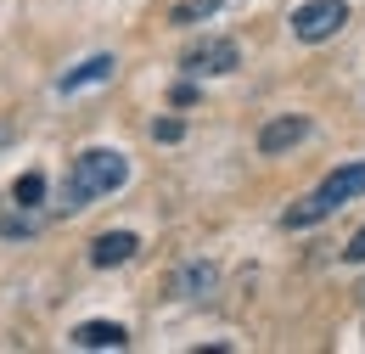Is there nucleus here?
Returning a JSON list of instances; mask_svg holds the SVG:
<instances>
[{"label":"nucleus","instance_id":"nucleus-1","mask_svg":"<svg viewBox=\"0 0 365 354\" xmlns=\"http://www.w3.org/2000/svg\"><path fill=\"white\" fill-rule=\"evenodd\" d=\"M124 180H130V158H124V152H113V146H91V152H79L73 169H68V186H62V214H79L91 197L118 191Z\"/></svg>","mask_w":365,"mask_h":354},{"label":"nucleus","instance_id":"nucleus-2","mask_svg":"<svg viewBox=\"0 0 365 354\" xmlns=\"http://www.w3.org/2000/svg\"><path fill=\"white\" fill-rule=\"evenodd\" d=\"M354 197H365V163H343V169H331V175L320 180L298 208H287L281 225H287V231H309V225H320L331 208H343V203H354Z\"/></svg>","mask_w":365,"mask_h":354},{"label":"nucleus","instance_id":"nucleus-3","mask_svg":"<svg viewBox=\"0 0 365 354\" xmlns=\"http://www.w3.org/2000/svg\"><path fill=\"white\" fill-rule=\"evenodd\" d=\"M343 23H349V0H309V6H298V11H292V34H298L304 45L331 40Z\"/></svg>","mask_w":365,"mask_h":354},{"label":"nucleus","instance_id":"nucleus-4","mask_svg":"<svg viewBox=\"0 0 365 354\" xmlns=\"http://www.w3.org/2000/svg\"><path fill=\"white\" fill-rule=\"evenodd\" d=\"M180 68L191 74V79H208V74H236L242 68V51L230 40H202V45H191L180 56Z\"/></svg>","mask_w":365,"mask_h":354},{"label":"nucleus","instance_id":"nucleus-5","mask_svg":"<svg viewBox=\"0 0 365 354\" xmlns=\"http://www.w3.org/2000/svg\"><path fill=\"white\" fill-rule=\"evenodd\" d=\"M135 253H140L135 231H107V236H96V242H91V265L96 270H118V265H130Z\"/></svg>","mask_w":365,"mask_h":354},{"label":"nucleus","instance_id":"nucleus-6","mask_svg":"<svg viewBox=\"0 0 365 354\" xmlns=\"http://www.w3.org/2000/svg\"><path fill=\"white\" fill-rule=\"evenodd\" d=\"M309 135V118H298V113H287V118H270L264 130H259V152H287V146H298Z\"/></svg>","mask_w":365,"mask_h":354},{"label":"nucleus","instance_id":"nucleus-7","mask_svg":"<svg viewBox=\"0 0 365 354\" xmlns=\"http://www.w3.org/2000/svg\"><path fill=\"white\" fill-rule=\"evenodd\" d=\"M73 343H79V349H124L130 332H124L118 320H85V326H73Z\"/></svg>","mask_w":365,"mask_h":354},{"label":"nucleus","instance_id":"nucleus-8","mask_svg":"<svg viewBox=\"0 0 365 354\" xmlns=\"http://www.w3.org/2000/svg\"><path fill=\"white\" fill-rule=\"evenodd\" d=\"M113 68H118L113 56H91V62H79L73 74H62L56 90H62V96H73V90H85V85H107V79H113Z\"/></svg>","mask_w":365,"mask_h":354},{"label":"nucleus","instance_id":"nucleus-9","mask_svg":"<svg viewBox=\"0 0 365 354\" xmlns=\"http://www.w3.org/2000/svg\"><path fill=\"white\" fill-rule=\"evenodd\" d=\"M214 281H220V270H214V265H185V270H175V293H180V298H208V293H214Z\"/></svg>","mask_w":365,"mask_h":354},{"label":"nucleus","instance_id":"nucleus-10","mask_svg":"<svg viewBox=\"0 0 365 354\" xmlns=\"http://www.w3.org/2000/svg\"><path fill=\"white\" fill-rule=\"evenodd\" d=\"M40 197H46V175H23L11 186V203L17 208H40Z\"/></svg>","mask_w":365,"mask_h":354},{"label":"nucleus","instance_id":"nucleus-11","mask_svg":"<svg viewBox=\"0 0 365 354\" xmlns=\"http://www.w3.org/2000/svg\"><path fill=\"white\" fill-rule=\"evenodd\" d=\"M214 11H220V0H191L175 11V23H197V17H214Z\"/></svg>","mask_w":365,"mask_h":354},{"label":"nucleus","instance_id":"nucleus-12","mask_svg":"<svg viewBox=\"0 0 365 354\" xmlns=\"http://www.w3.org/2000/svg\"><path fill=\"white\" fill-rule=\"evenodd\" d=\"M29 231H40V220H29V214H6L0 220V236H29Z\"/></svg>","mask_w":365,"mask_h":354},{"label":"nucleus","instance_id":"nucleus-13","mask_svg":"<svg viewBox=\"0 0 365 354\" xmlns=\"http://www.w3.org/2000/svg\"><path fill=\"white\" fill-rule=\"evenodd\" d=\"M180 135H185L180 118H158V124H152V141H180Z\"/></svg>","mask_w":365,"mask_h":354},{"label":"nucleus","instance_id":"nucleus-14","mask_svg":"<svg viewBox=\"0 0 365 354\" xmlns=\"http://www.w3.org/2000/svg\"><path fill=\"white\" fill-rule=\"evenodd\" d=\"M343 259H349V265H365V231H354V242L343 248Z\"/></svg>","mask_w":365,"mask_h":354},{"label":"nucleus","instance_id":"nucleus-15","mask_svg":"<svg viewBox=\"0 0 365 354\" xmlns=\"http://www.w3.org/2000/svg\"><path fill=\"white\" fill-rule=\"evenodd\" d=\"M169 101H175V107H191V101H197V85H175V90H169Z\"/></svg>","mask_w":365,"mask_h":354},{"label":"nucleus","instance_id":"nucleus-16","mask_svg":"<svg viewBox=\"0 0 365 354\" xmlns=\"http://www.w3.org/2000/svg\"><path fill=\"white\" fill-rule=\"evenodd\" d=\"M6 141H11V130H6V124H0V152H6Z\"/></svg>","mask_w":365,"mask_h":354},{"label":"nucleus","instance_id":"nucleus-17","mask_svg":"<svg viewBox=\"0 0 365 354\" xmlns=\"http://www.w3.org/2000/svg\"><path fill=\"white\" fill-rule=\"evenodd\" d=\"M360 298H365V287H360Z\"/></svg>","mask_w":365,"mask_h":354}]
</instances>
